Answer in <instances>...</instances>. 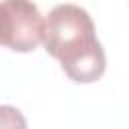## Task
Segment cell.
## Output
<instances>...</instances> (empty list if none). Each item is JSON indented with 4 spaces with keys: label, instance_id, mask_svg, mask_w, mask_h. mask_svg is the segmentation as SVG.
Wrapping results in <instances>:
<instances>
[{
    "label": "cell",
    "instance_id": "cell-1",
    "mask_svg": "<svg viewBox=\"0 0 129 129\" xmlns=\"http://www.w3.org/2000/svg\"><path fill=\"white\" fill-rule=\"evenodd\" d=\"M46 52L56 58L75 83H93L103 77L107 58L95 34L89 12L77 4H58L44 18Z\"/></svg>",
    "mask_w": 129,
    "mask_h": 129
},
{
    "label": "cell",
    "instance_id": "cell-2",
    "mask_svg": "<svg viewBox=\"0 0 129 129\" xmlns=\"http://www.w3.org/2000/svg\"><path fill=\"white\" fill-rule=\"evenodd\" d=\"M2 44L16 52L34 50L44 36V20L32 0H2Z\"/></svg>",
    "mask_w": 129,
    "mask_h": 129
}]
</instances>
